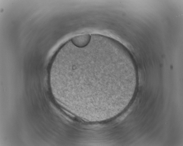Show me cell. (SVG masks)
<instances>
[{
    "instance_id": "6da1fadb",
    "label": "cell",
    "mask_w": 183,
    "mask_h": 146,
    "mask_svg": "<svg viewBox=\"0 0 183 146\" xmlns=\"http://www.w3.org/2000/svg\"><path fill=\"white\" fill-rule=\"evenodd\" d=\"M90 39V35L89 34H85L74 37L72 39V41L75 45L79 48H82L87 45Z\"/></svg>"
}]
</instances>
